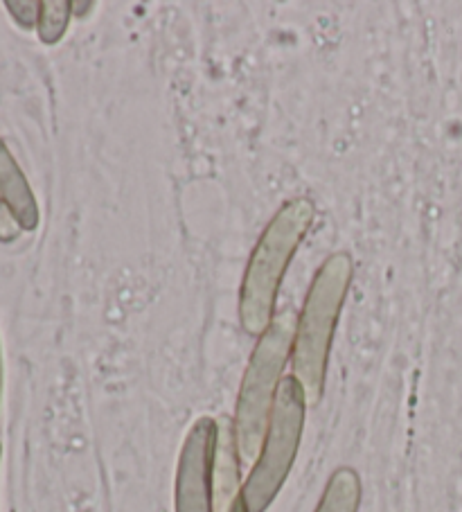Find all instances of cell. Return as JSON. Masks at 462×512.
Wrapping results in <instances>:
<instances>
[{
	"instance_id": "6",
	"label": "cell",
	"mask_w": 462,
	"mask_h": 512,
	"mask_svg": "<svg viewBox=\"0 0 462 512\" xmlns=\"http://www.w3.org/2000/svg\"><path fill=\"white\" fill-rule=\"evenodd\" d=\"M212 512H246L242 458L233 418H217V449L212 467Z\"/></svg>"
},
{
	"instance_id": "1",
	"label": "cell",
	"mask_w": 462,
	"mask_h": 512,
	"mask_svg": "<svg viewBox=\"0 0 462 512\" xmlns=\"http://www.w3.org/2000/svg\"><path fill=\"white\" fill-rule=\"evenodd\" d=\"M314 219L312 199L293 197L282 203L257 240L239 287V323L251 337H262L275 319L282 278Z\"/></svg>"
},
{
	"instance_id": "11",
	"label": "cell",
	"mask_w": 462,
	"mask_h": 512,
	"mask_svg": "<svg viewBox=\"0 0 462 512\" xmlns=\"http://www.w3.org/2000/svg\"><path fill=\"white\" fill-rule=\"evenodd\" d=\"M23 228L16 222L12 210L7 208V203L0 197V242L3 244H10L14 240H19Z\"/></svg>"
},
{
	"instance_id": "10",
	"label": "cell",
	"mask_w": 462,
	"mask_h": 512,
	"mask_svg": "<svg viewBox=\"0 0 462 512\" xmlns=\"http://www.w3.org/2000/svg\"><path fill=\"white\" fill-rule=\"evenodd\" d=\"M7 12H10L12 19L16 21V25L23 30H37L39 25V14H41V3H37V0H19V3H14V0H10V3H5Z\"/></svg>"
},
{
	"instance_id": "12",
	"label": "cell",
	"mask_w": 462,
	"mask_h": 512,
	"mask_svg": "<svg viewBox=\"0 0 462 512\" xmlns=\"http://www.w3.org/2000/svg\"><path fill=\"white\" fill-rule=\"evenodd\" d=\"M70 5H73V16H86L95 7L93 0H88V3H75V0H73Z\"/></svg>"
},
{
	"instance_id": "3",
	"label": "cell",
	"mask_w": 462,
	"mask_h": 512,
	"mask_svg": "<svg viewBox=\"0 0 462 512\" xmlns=\"http://www.w3.org/2000/svg\"><path fill=\"white\" fill-rule=\"evenodd\" d=\"M296 330L298 314L291 307L278 312L262 337H257L251 359H248L242 384H239L233 418L242 463H255L257 454H260L275 397H278L284 379V368L291 359Z\"/></svg>"
},
{
	"instance_id": "7",
	"label": "cell",
	"mask_w": 462,
	"mask_h": 512,
	"mask_svg": "<svg viewBox=\"0 0 462 512\" xmlns=\"http://www.w3.org/2000/svg\"><path fill=\"white\" fill-rule=\"evenodd\" d=\"M0 197L12 210L14 219L23 231H37L41 219L37 197H34L28 179H25L16 158L3 143V138H0Z\"/></svg>"
},
{
	"instance_id": "2",
	"label": "cell",
	"mask_w": 462,
	"mask_h": 512,
	"mask_svg": "<svg viewBox=\"0 0 462 512\" xmlns=\"http://www.w3.org/2000/svg\"><path fill=\"white\" fill-rule=\"evenodd\" d=\"M354 276L350 253L339 251L327 258L316 271L312 287L307 291L305 305L298 316L296 341L291 352V370L298 379L309 404H318L325 391L327 364Z\"/></svg>"
},
{
	"instance_id": "8",
	"label": "cell",
	"mask_w": 462,
	"mask_h": 512,
	"mask_svg": "<svg viewBox=\"0 0 462 512\" xmlns=\"http://www.w3.org/2000/svg\"><path fill=\"white\" fill-rule=\"evenodd\" d=\"M361 494L363 488L359 472L352 467H339L327 481L314 512H359Z\"/></svg>"
},
{
	"instance_id": "9",
	"label": "cell",
	"mask_w": 462,
	"mask_h": 512,
	"mask_svg": "<svg viewBox=\"0 0 462 512\" xmlns=\"http://www.w3.org/2000/svg\"><path fill=\"white\" fill-rule=\"evenodd\" d=\"M70 19H73V5L68 0H43L37 25L39 39L46 46H55L64 39Z\"/></svg>"
},
{
	"instance_id": "5",
	"label": "cell",
	"mask_w": 462,
	"mask_h": 512,
	"mask_svg": "<svg viewBox=\"0 0 462 512\" xmlns=\"http://www.w3.org/2000/svg\"><path fill=\"white\" fill-rule=\"evenodd\" d=\"M217 449V420L201 416L183 440L174 481V512H212V467Z\"/></svg>"
},
{
	"instance_id": "4",
	"label": "cell",
	"mask_w": 462,
	"mask_h": 512,
	"mask_svg": "<svg viewBox=\"0 0 462 512\" xmlns=\"http://www.w3.org/2000/svg\"><path fill=\"white\" fill-rule=\"evenodd\" d=\"M307 406V395L298 379L293 375L284 377L260 454L244 481L246 512H266L278 499L296 463L302 431H305Z\"/></svg>"
}]
</instances>
